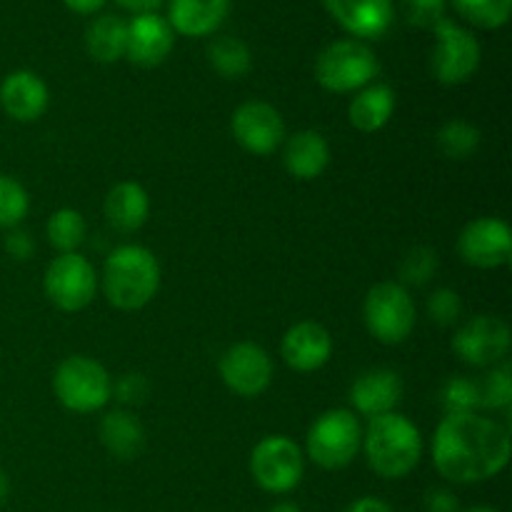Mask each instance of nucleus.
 I'll use <instances>...</instances> for the list:
<instances>
[{"instance_id":"1","label":"nucleus","mask_w":512,"mask_h":512,"mask_svg":"<svg viewBox=\"0 0 512 512\" xmlns=\"http://www.w3.org/2000/svg\"><path fill=\"white\" fill-rule=\"evenodd\" d=\"M433 463L450 483H485L508 468L510 430L478 413L445 415L435 430Z\"/></svg>"},{"instance_id":"2","label":"nucleus","mask_w":512,"mask_h":512,"mask_svg":"<svg viewBox=\"0 0 512 512\" xmlns=\"http://www.w3.org/2000/svg\"><path fill=\"white\" fill-rule=\"evenodd\" d=\"M363 450L373 473L385 480H400L418 468L423 458V435L400 413L370 418L363 433Z\"/></svg>"},{"instance_id":"3","label":"nucleus","mask_w":512,"mask_h":512,"mask_svg":"<svg viewBox=\"0 0 512 512\" xmlns=\"http://www.w3.org/2000/svg\"><path fill=\"white\" fill-rule=\"evenodd\" d=\"M160 263L143 245H120L105 258L103 293L118 310H140L158 295Z\"/></svg>"},{"instance_id":"4","label":"nucleus","mask_w":512,"mask_h":512,"mask_svg":"<svg viewBox=\"0 0 512 512\" xmlns=\"http://www.w3.org/2000/svg\"><path fill=\"white\" fill-rule=\"evenodd\" d=\"M53 390L63 408L85 415L108 405V400L113 398V380L98 360L73 355L55 370Z\"/></svg>"},{"instance_id":"5","label":"nucleus","mask_w":512,"mask_h":512,"mask_svg":"<svg viewBox=\"0 0 512 512\" xmlns=\"http://www.w3.org/2000/svg\"><path fill=\"white\" fill-rule=\"evenodd\" d=\"M380 65L373 50L363 40H335L315 63V78L330 93H353L368 88L378 75Z\"/></svg>"},{"instance_id":"6","label":"nucleus","mask_w":512,"mask_h":512,"mask_svg":"<svg viewBox=\"0 0 512 512\" xmlns=\"http://www.w3.org/2000/svg\"><path fill=\"white\" fill-rule=\"evenodd\" d=\"M365 328L378 343L398 345L410 338L415 328V303L408 288L393 280L373 285L365 295L363 305Z\"/></svg>"},{"instance_id":"7","label":"nucleus","mask_w":512,"mask_h":512,"mask_svg":"<svg viewBox=\"0 0 512 512\" xmlns=\"http://www.w3.org/2000/svg\"><path fill=\"white\" fill-rule=\"evenodd\" d=\"M363 448V430L355 413L345 408L328 410L308 430V458L323 470H340Z\"/></svg>"},{"instance_id":"8","label":"nucleus","mask_w":512,"mask_h":512,"mask_svg":"<svg viewBox=\"0 0 512 512\" xmlns=\"http://www.w3.org/2000/svg\"><path fill=\"white\" fill-rule=\"evenodd\" d=\"M250 473L265 493H293L305 473L303 450L285 435H268L250 453Z\"/></svg>"},{"instance_id":"9","label":"nucleus","mask_w":512,"mask_h":512,"mask_svg":"<svg viewBox=\"0 0 512 512\" xmlns=\"http://www.w3.org/2000/svg\"><path fill=\"white\" fill-rule=\"evenodd\" d=\"M435 50L430 68L438 83L460 85L475 75L480 65V43L470 30L443 18L433 28Z\"/></svg>"},{"instance_id":"10","label":"nucleus","mask_w":512,"mask_h":512,"mask_svg":"<svg viewBox=\"0 0 512 512\" xmlns=\"http://www.w3.org/2000/svg\"><path fill=\"white\" fill-rule=\"evenodd\" d=\"M43 288L55 308L65 310V313H78L93 303L95 290H98V275L83 255L63 253L45 270Z\"/></svg>"},{"instance_id":"11","label":"nucleus","mask_w":512,"mask_h":512,"mask_svg":"<svg viewBox=\"0 0 512 512\" xmlns=\"http://www.w3.org/2000/svg\"><path fill=\"white\" fill-rule=\"evenodd\" d=\"M218 368L225 388L240 398H258L273 380V360L258 343H235L225 350Z\"/></svg>"},{"instance_id":"12","label":"nucleus","mask_w":512,"mask_h":512,"mask_svg":"<svg viewBox=\"0 0 512 512\" xmlns=\"http://www.w3.org/2000/svg\"><path fill=\"white\" fill-rule=\"evenodd\" d=\"M512 343L510 328L505 320L493 315H475L453 338V350L460 360L475 368L495 365L508 355Z\"/></svg>"},{"instance_id":"13","label":"nucleus","mask_w":512,"mask_h":512,"mask_svg":"<svg viewBox=\"0 0 512 512\" xmlns=\"http://www.w3.org/2000/svg\"><path fill=\"white\" fill-rule=\"evenodd\" d=\"M233 138L253 155H270L283 145L285 120L270 103L248 100L233 113Z\"/></svg>"},{"instance_id":"14","label":"nucleus","mask_w":512,"mask_h":512,"mask_svg":"<svg viewBox=\"0 0 512 512\" xmlns=\"http://www.w3.org/2000/svg\"><path fill=\"white\" fill-rule=\"evenodd\" d=\"M458 253L463 263L473 268H500L512 258V233L505 220L478 218L463 228L458 238Z\"/></svg>"},{"instance_id":"15","label":"nucleus","mask_w":512,"mask_h":512,"mask_svg":"<svg viewBox=\"0 0 512 512\" xmlns=\"http://www.w3.org/2000/svg\"><path fill=\"white\" fill-rule=\"evenodd\" d=\"M175 43V33L165 18L158 13L135 15L128 23V48L125 58L140 68H155L170 55Z\"/></svg>"},{"instance_id":"16","label":"nucleus","mask_w":512,"mask_h":512,"mask_svg":"<svg viewBox=\"0 0 512 512\" xmlns=\"http://www.w3.org/2000/svg\"><path fill=\"white\" fill-rule=\"evenodd\" d=\"M323 3L350 35L363 40L383 38L395 18L393 0H323Z\"/></svg>"},{"instance_id":"17","label":"nucleus","mask_w":512,"mask_h":512,"mask_svg":"<svg viewBox=\"0 0 512 512\" xmlns=\"http://www.w3.org/2000/svg\"><path fill=\"white\" fill-rule=\"evenodd\" d=\"M48 85L30 70L8 73L0 83V108L15 123H35L48 110Z\"/></svg>"},{"instance_id":"18","label":"nucleus","mask_w":512,"mask_h":512,"mask_svg":"<svg viewBox=\"0 0 512 512\" xmlns=\"http://www.w3.org/2000/svg\"><path fill=\"white\" fill-rule=\"evenodd\" d=\"M280 350H283L288 368L298 370V373H315L333 355V338H330L328 328H323L320 323L303 320L285 333Z\"/></svg>"},{"instance_id":"19","label":"nucleus","mask_w":512,"mask_h":512,"mask_svg":"<svg viewBox=\"0 0 512 512\" xmlns=\"http://www.w3.org/2000/svg\"><path fill=\"white\" fill-rule=\"evenodd\" d=\"M400 400H403V380L388 368L368 370L350 388V403L360 415H368V418L395 413V405Z\"/></svg>"},{"instance_id":"20","label":"nucleus","mask_w":512,"mask_h":512,"mask_svg":"<svg viewBox=\"0 0 512 512\" xmlns=\"http://www.w3.org/2000/svg\"><path fill=\"white\" fill-rule=\"evenodd\" d=\"M228 10L230 0H170L168 23L173 33L203 38L220 28Z\"/></svg>"},{"instance_id":"21","label":"nucleus","mask_w":512,"mask_h":512,"mask_svg":"<svg viewBox=\"0 0 512 512\" xmlns=\"http://www.w3.org/2000/svg\"><path fill=\"white\" fill-rule=\"evenodd\" d=\"M283 165L298 180L320 178L330 165L328 140L318 130H300L285 143Z\"/></svg>"},{"instance_id":"22","label":"nucleus","mask_w":512,"mask_h":512,"mask_svg":"<svg viewBox=\"0 0 512 512\" xmlns=\"http://www.w3.org/2000/svg\"><path fill=\"white\" fill-rule=\"evenodd\" d=\"M150 215V198L143 185L123 180L105 198V218L118 233H135Z\"/></svg>"},{"instance_id":"23","label":"nucleus","mask_w":512,"mask_h":512,"mask_svg":"<svg viewBox=\"0 0 512 512\" xmlns=\"http://www.w3.org/2000/svg\"><path fill=\"white\" fill-rule=\"evenodd\" d=\"M100 443L113 458L135 460L145 445V430L128 410H113L100 420Z\"/></svg>"},{"instance_id":"24","label":"nucleus","mask_w":512,"mask_h":512,"mask_svg":"<svg viewBox=\"0 0 512 512\" xmlns=\"http://www.w3.org/2000/svg\"><path fill=\"white\" fill-rule=\"evenodd\" d=\"M395 110V93L390 85L370 83L368 88L360 90L350 103L348 115L350 125L358 128L360 133H378L385 128Z\"/></svg>"},{"instance_id":"25","label":"nucleus","mask_w":512,"mask_h":512,"mask_svg":"<svg viewBox=\"0 0 512 512\" xmlns=\"http://www.w3.org/2000/svg\"><path fill=\"white\" fill-rule=\"evenodd\" d=\"M85 48L98 63H115L125 58L128 48V23L120 15H100L85 30Z\"/></svg>"},{"instance_id":"26","label":"nucleus","mask_w":512,"mask_h":512,"mask_svg":"<svg viewBox=\"0 0 512 512\" xmlns=\"http://www.w3.org/2000/svg\"><path fill=\"white\" fill-rule=\"evenodd\" d=\"M208 60L215 73L228 80L243 78L250 70V65H253L250 48L240 38H233V35H220V38H215L208 45Z\"/></svg>"},{"instance_id":"27","label":"nucleus","mask_w":512,"mask_h":512,"mask_svg":"<svg viewBox=\"0 0 512 512\" xmlns=\"http://www.w3.org/2000/svg\"><path fill=\"white\" fill-rule=\"evenodd\" d=\"M45 233H48L50 245L55 250L63 253H75V250L83 245L85 233H88V225L85 218L73 208H60L50 215L48 225H45Z\"/></svg>"},{"instance_id":"28","label":"nucleus","mask_w":512,"mask_h":512,"mask_svg":"<svg viewBox=\"0 0 512 512\" xmlns=\"http://www.w3.org/2000/svg\"><path fill=\"white\" fill-rule=\"evenodd\" d=\"M438 150L448 160H468L478 153L480 148V130L465 120H448L438 130Z\"/></svg>"},{"instance_id":"29","label":"nucleus","mask_w":512,"mask_h":512,"mask_svg":"<svg viewBox=\"0 0 512 512\" xmlns=\"http://www.w3.org/2000/svg\"><path fill=\"white\" fill-rule=\"evenodd\" d=\"M453 5L465 20L485 30L508 23L512 10V0H453Z\"/></svg>"},{"instance_id":"30","label":"nucleus","mask_w":512,"mask_h":512,"mask_svg":"<svg viewBox=\"0 0 512 512\" xmlns=\"http://www.w3.org/2000/svg\"><path fill=\"white\" fill-rule=\"evenodd\" d=\"M30 210L28 190L13 178L0 173V228H18Z\"/></svg>"},{"instance_id":"31","label":"nucleus","mask_w":512,"mask_h":512,"mask_svg":"<svg viewBox=\"0 0 512 512\" xmlns=\"http://www.w3.org/2000/svg\"><path fill=\"white\" fill-rule=\"evenodd\" d=\"M440 403H443L445 415H463L475 413L480 408V385L478 380H470L465 375L450 378L440 390Z\"/></svg>"},{"instance_id":"32","label":"nucleus","mask_w":512,"mask_h":512,"mask_svg":"<svg viewBox=\"0 0 512 512\" xmlns=\"http://www.w3.org/2000/svg\"><path fill=\"white\" fill-rule=\"evenodd\" d=\"M480 385V408L488 410H508L512 403V368L508 363L490 370Z\"/></svg>"},{"instance_id":"33","label":"nucleus","mask_w":512,"mask_h":512,"mask_svg":"<svg viewBox=\"0 0 512 512\" xmlns=\"http://www.w3.org/2000/svg\"><path fill=\"white\" fill-rule=\"evenodd\" d=\"M438 270V253L425 245L413 248L405 253L403 263H400V278L405 285H425Z\"/></svg>"},{"instance_id":"34","label":"nucleus","mask_w":512,"mask_h":512,"mask_svg":"<svg viewBox=\"0 0 512 512\" xmlns=\"http://www.w3.org/2000/svg\"><path fill=\"white\" fill-rule=\"evenodd\" d=\"M460 313H463V303H460V295L455 290L440 288L428 298V315L438 325L458 323Z\"/></svg>"},{"instance_id":"35","label":"nucleus","mask_w":512,"mask_h":512,"mask_svg":"<svg viewBox=\"0 0 512 512\" xmlns=\"http://www.w3.org/2000/svg\"><path fill=\"white\" fill-rule=\"evenodd\" d=\"M403 10L415 28H435L445 18V0H403Z\"/></svg>"},{"instance_id":"36","label":"nucleus","mask_w":512,"mask_h":512,"mask_svg":"<svg viewBox=\"0 0 512 512\" xmlns=\"http://www.w3.org/2000/svg\"><path fill=\"white\" fill-rule=\"evenodd\" d=\"M113 393L118 395L120 403L138 405V403H143L145 395H148V383H145L143 375H138V373L123 375V378L113 385Z\"/></svg>"},{"instance_id":"37","label":"nucleus","mask_w":512,"mask_h":512,"mask_svg":"<svg viewBox=\"0 0 512 512\" xmlns=\"http://www.w3.org/2000/svg\"><path fill=\"white\" fill-rule=\"evenodd\" d=\"M35 243L25 230L10 228V233L5 235V253L15 260H28L33 255Z\"/></svg>"},{"instance_id":"38","label":"nucleus","mask_w":512,"mask_h":512,"mask_svg":"<svg viewBox=\"0 0 512 512\" xmlns=\"http://www.w3.org/2000/svg\"><path fill=\"white\" fill-rule=\"evenodd\" d=\"M425 510L428 512H460V505H458V498H455L450 490L435 488V490H428V495H425Z\"/></svg>"},{"instance_id":"39","label":"nucleus","mask_w":512,"mask_h":512,"mask_svg":"<svg viewBox=\"0 0 512 512\" xmlns=\"http://www.w3.org/2000/svg\"><path fill=\"white\" fill-rule=\"evenodd\" d=\"M345 512H393V508L380 498H360Z\"/></svg>"},{"instance_id":"40","label":"nucleus","mask_w":512,"mask_h":512,"mask_svg":"<svg viewBox=\"0 0 512 512\" xmlns=\"http://www.w3.org/2000/svg\"><path fill=\"white\" fill-rule=\"evenodd\" d=\"M63 3L68 5V8L73 10V13L93 15V13H98V10L103 8V5L108 3V0H63Z\"/></svg>"},{"instance_id":"41","label":"nucleus","mask_w":512,"mask_h":512,"mask_svg":"<svg viewBox=\"0 0 512 512\" xmlns=\"http://www.w3.org/2000/svg\"><path fill=\"white\" fill-rule=\"evenodd\" d=\"M118 5H123L125 10H130V13L140 15V13H155V8L163 5V0H118Z\"/></svg>"},{"instance_id":"42","label":"nucleus","mask_w":512,"mask_h":512,"mask_svg":"<svg viewBox=\"0 0 512 512\" xmlns=\"http://www.w3.org/2000/svg\"><path fill=\"white\" fill-rule=\"evenodd\" d=\"M10 498V478L3 468H0V505H5V500Z\"/></svg>"},{"instance_id":"43","label":"nucleus","mask_w":512,"mask_h":512,"mask_svg":"<svg viewBox=\"0 0 512 512\" xmlns=\"http://www.w3.org/2000/svg\"><path fill=\"white\" fill-rule=\"evenodd\" d=\"M268 512H300V508L295 503H278V505H273Z\"/></svg>"},{"instance_id":"44","label":"nucleus","mask_w":512,"mask_h":512,"mask_svg":"<svg viewBox=\"0 0 512 512\" xmlns=\"http://www.w3.org/2000/svg\"><path fill=\"white\" fill-rule=\"evenodd\" d=\"M463 512H500V510L488 508V505H475V508H468V510H463Z\"/></svg>"}]
</instances>
